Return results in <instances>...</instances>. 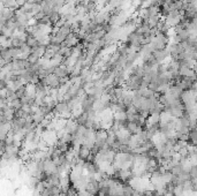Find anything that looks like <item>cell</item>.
Here are the masks:
<instances>
[{
    "label": "cell",
    "instance_id": "cell-1",
    "mask_svg": "<svg viewBox=\"0 0 197 196\" xmlns=\"http://www.w3.org/2000/svg\"><path fill=\"white\" fill-rule=\"evenodd\" d=\"M193 58H194V60H196L197 61V50L194 52V56H193Z\"/></svg>",
    "mask_w": 197,
    "mask_h": 196
},
{
    "label": "cell",
    "instance_id": "cell-2",
    "mask_svg": "<svg viewBox=\"0 0 197 196\" xmlns=\"http://www.w3.org/2000/svg\"><path fill=\"white\" fill-rule=\"evenodd\" d=\"M194 71H195V73H196V75H197V62L195 64V66H194V68H193Z\"/></svg>",
    "mask_w": 197,
    "mask_h": 196
}]
</instances>
